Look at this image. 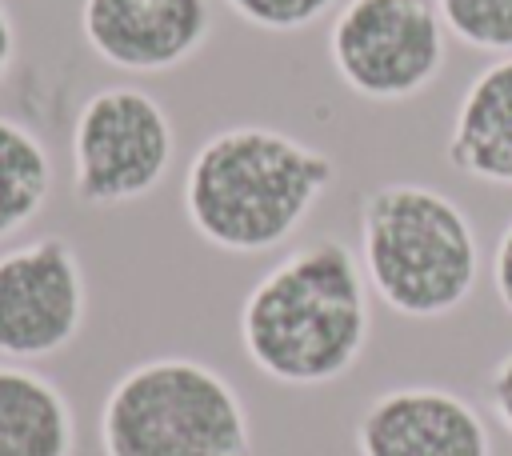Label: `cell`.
<instances>
[{
    "mask_svg": "<svg viewBox=\"0 0 512 456\" xmlns=\"http://www.w3.org/2000/svg\"><path fill=\"white\" fill-rule=\"evenodd\" d=\"M360 268L368 288L408 320L464 308L480 280V236L464 204L416 180H392L360 200Z\"/></svg>",
    "mask_w": 512,
    "mask_h": 456,
    "instance_id": "cell-3",
    "label": "cell"
},
{
    "mask_svg": "<svg viewBox=\"0 0 512 456\" xmlns=\"http://www.w3.org/2000/svg\"><path fill=\"white\" fill-rule=\"evenodd\" d=\"M104 456H252V420L232 380L192 356H152L100 404Z\"/></svg>",
    "mask_w": 512,
    "mask_h": 456,
    "instance_id": "cell-4",
    "label": "cell"
},
{
    "mask_svg": "<svg viewBox=\"0 0 512 456\" xmlns=\"http://www.w3.org/2000/svg\"><path fill=\"white\" fill-rule=\"evenodd\" d=\"M444 160L468 180L512 188V56H496L464 88Z\"/></svg>",
    "mask_w": 512,
    "mask_h": 456,
    "instance_id": "cell-10",
    "label": "cell"
},
{
    "mask_svg": "<svg viewBox=\"0 0 512 456\" xmlns=\"http://www.w3.org/2000/svg\"><path fill=\"white\" fill-rule=\"evenodd\" d=\"M52 156L36 128L0 116V244L24 232L52 200Z\"/></svg>",
    "mask_w": 512,
    "mask_h": 456,
    "instance_id": "cell-12",
    "label": "cell"
},
{
    "mask_svg": "<svg viewBox=\"0 0 512 456\" xmlns=\"http://www.w3.org/2000/svg\"><path fill=\"white\" fill-rule=\"evenodd\" d=\"M452 40L472 52L512 56V0H432Z\"/></svg>",
    "mask_w": 512,
    "mask_h": 456,
    "instance_id": "cell-13",
    "label": "cell"
},
{
    "mask_svg": "<svg viewBox=\"0 0 512 456\" xmlns=\"http://www.w3.org/2000/svg\"><path fill=\"white\" fill-rule=\"evenodd\" d=\"M76 416L56 380L0 360V456H72Z\"/></svg>",
    "mask_w": 512,
    "mask_h": 456,
    "instance_id": "cell-11",
    "label": "cell"
},
{
    "mask_svg": "<svg viewBox=\"0 0 512 456\" xmlns=\"http://www.w3.org/2000/svg\"><path fill=\"white\" fill-rule=\"evenodd\" d=\"M16 48H20V36H16V20H12L8 4L0 0V84H4V76L12 72V64H16Z\"/></svg>",
    "mask_w": 512,
    "mask_h": 456,
    "instance_id": "cell-17",
    "label": "cell"
},
{
    "mask_svg": "<svg viewBox=\"0 0 512 456\" xmlns=\"http://www.w3.org/2000/svg\"><path fill=\"white\" fill-rule=\"evenodd\" d=\"M488 404H492V416L500 420V428L512 436V352L504 360H496V368L488 376Z\"/></svg>",
    "mask_w": 512,
    "mask_h": 456,
    "instance_id": "cell-15",
    "label": "cell"
},
{
    "mask_svg": "<svg viewBox=\"0 0 512 456\" xmlns=\"http://www.w3.org/2000/svg\"><path fill=\"white\" fill-rule=\"evenodd\" d=\"M236 332L260 376L284 388L336 384L372 340V288L360 256L336 236L284 252L244 292Z\"/></svg>",
    "mask_w": 512,
    "mask_h": 456,
    "instance_id": "cell-1",
    "label": "cell"
},
{
    "mask_svg": "<svg viewBox=\"0 0 512 456\" xmlns=\"http://www.w3.org/2000/svg\"><path fill=\"white\" fill-rule=\"evenodd\" d=\"M336 176V160L292 132L228 124L192 152L180 204L208 248L260 256L300 232Z\"/></svg>",
    "mask_w": 512,
    "mask_h": 456,
    "instance_id": "cell-2",
    "label": "cell"
},
{
    "mask_svg": "<svg viewBox=\"0 0 512 456\" xmlns=\"http://www.w3.org/2000/svg\"><path fill=\"white\" fill-rule=\"evenodd\" d=\"M492 292H496L500 308L512 316V220L504 224L496 252H492Z\"/></svg>",
    "mask_w": 512,
    "mask_h": 456,
    "instance_id": "cell-16",
    "label": "cell"
},
{
    "mask_svg": "<svg viewBox=\"0 0 512 456\" xmlns=\"http://www.w3.org/2000/svg\"><path fill=\"white\" fill-rule=\"evenodd\" d=\"M88 52L120 72L156 76L188 64L212 36L208 0H80Z\"/></svg>",
    "mask_w": 512,
    "mask_h": 456,
    "instance_id": "cell-8",
    "label": "cell"
},
{
    "mask_svg": "<svg viewBox=\"0 0 512 456\" xmlns=\"http://www.w3.org/2000/svg\"><path fill=\"white\" fill-rule=\"evenodd\" d=\"M68 152L72 196L88 208H116L164 184L176 156V128L152 92L104 84L80 104Z\"/></svg>",
    "mask_w": 512,
    "mask_h": 456,
    "instance_id": "cell-5",
    "label": "cell"
},
{
    "mask_svg": "<svg viewBox=\"0 0 512 456\" xmlns=\"http://www.w3.org/2000/svg\"><path fill=\"white\" fill-rule=\"evenodd\" d=\"M360 456H492V432L472 400L440 384L380 392L356 420Z\"/></svg>",
    "mask_w": 512,
    "mask_h": 456,
    "instance_id": "cell-9",
    "label": "cell"
},
{
    "mask_svg": "<svg viewBox=\"0 0 512 456\" xmlns=\"http://www.w3.org/2000/svg\"><path fill=\"white\" fill-rule=\"evenodd\" d=\"M448 60V32L432 0H344L328 24L336 80L372 104H400L432 88Z\"/></svg>",
    "mask_w": 512,
    "mask_h": 456,
    "instance_id": "cell-6",
    "label": "cell"
},
{
    "mask_svg": "<svg viewBox=\"0 0 512 456\" xmlns=\"http://www.w3.org/2000/svg\"><path fill=\"white\" fill-rule=\"evenodd\" d=\"M88 316V280L68 236L44 232L0 252V360L36 364L64 352Z\"/></svg>",
    "mask_w": 512,
    "mask_h": 456,
    "instance_id": "cell-7",
    "label": "cell"
},
{
    "mask_svg": "<svg viewBox=\"0 0 512 456\" xmlns=\"http://www.w3.org/2000/svg\"><path fill=\"white\" fill-rule=\"evenodd\" d=\"M232 16L260 32H304L320 24L340 0H224Z\"/></svg>",
    "mask_w": 512,
    "mask_h": 456,
    "instance_id": "cell-14",
    "label": "cell"
}]
</instances>
